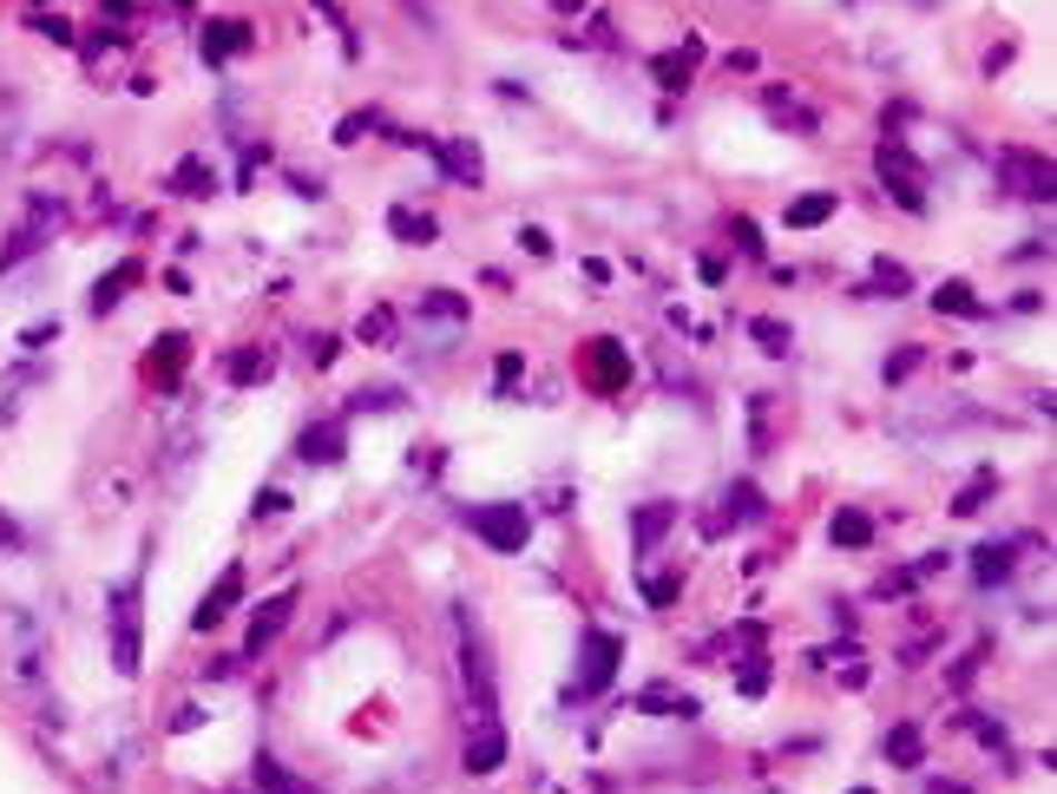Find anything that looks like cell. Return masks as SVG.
Returning a JSON list of instances; mask_svg holds the SVG:
<instances>
[{
	"instance_id": "6da1fadb",
	"label": "cell",
	"mask_w": 1057,
	"mask_h": 794,
	"mask_svg": "<svg viewBox=\"0 0 1057 794\" xmlns=\"http://www.w3.org/2000/svg\"><path fill=\"white\" fill-rule=\"evenodd\" d=\"M467 532H480L493 552H519V545L532 539V512H526V505H506V500L467 505Z\"/></svg>"
},
{
	"instance_id": "7a4b0ae2",
	"label": "cell",
	"mask_w": 1057,
	"mask_h": 794,
	"mask_svg": "<svg viewBox=\"0 0 1057 794\" xmlns=\"http://www.w3.org/2000/svg\"><path fill=\"white\" fill-rule=\"evenodd\" d=\"M618 656H625V644H618L611 631H585V650H578V683H571V696H598V690H611V676H618Z\"/></svg>"
},
{
	"instance_id": "3957f363",
	"label": "cell",
	"mask_w": 1057,
	"mask_h": 794,
	"mask_svg": "<svg viewBox=\"0 0 1057 794\" xmlns=\"http://www.w3.org/2000/svg\"><path fill=\"white\" fill-rule=\"evenodd\" d=\"M880 178H887V191H894L907 211H926V171L914 164V151H907L900 139L880 144Z\"/></svg>"
},
{
	"instance_id": "277c9868",
	"label": "cell",
	"mask_w": 1057,
	"mask_h": 794,
	"mask_svg": "<svg viewBox=\"0 0 1057 794\" xmlns=\"http://www.w3.org/2000/svg\"><path fill=\"white\" fill-rule=\"evenodd\" d=\"M499 762H506V728H499V716H473L467 742H460V768H467V775H493Z\"/></svg>"
},
{
	"instance_id": "5b68a950",
	"label": "cell",
	"mask_w": 1057,
	"mask_h": 794,
	"mask_svg": "<svg viewBox=\"0 0 1057 794\" xmlns=\"http://www.w3.org/2000/svg\"><path fill=\"white\" fill-rule=\"evenodd\" d=\"M998 164H1005L1011 198H1051V158H1038V151H1005Z\"/></svg>"
},
{
	"instance_id": "8992f818",
	"label": "cell",
	"mask_w": 1057,
	"mask_h": 794,
	"mask_svg": "<svg viewBox=\"0 0 1057 794\" xmlns=\"http://www.w3.org/2000/svg\"><path fill=\"white\" fill-rule=\"evenodd\" d=\"M289 611H296V591H277V597H263V604H257V617H250V656H257V650H270L282 637V624H289Z\"/></svg>"
},
{
	"instance_id": "52a82bcc",
	"label": "cell",
	"mask_w": 1057,
	"mask_h": 794,
	"mask_svg": "<svg viewBox=\"0 0 1057 794\" xmlns=\"http://www.w3.org/2000/svg\"><path fill=\"white\" fill-rule=\"evenodd\" d=\"M421 144L440 158L447 178H460V184H480V178H487V158H480L473 144H460V139H421Z\"/></svg>"
},
{
	"instance_id": "ba28073f",
	"label": "cell",
	"mask_w": 1057,
	"mask_h": 794,
	"mask_svg": "<svg viewBox=\"0 0 1057 794\" xmlns=\"http://www.w3.org/2000/svg\"><path fill=\"white\" fill-rule=\"evenodd\" d=\"M237 597H243V572L230 565V572H223V577H217V584H211V597H205V604L191 611V631H211V624H223Z\"/></svg>"
},
{
	"instance_id": "9c48e42d",
	"label": "cell",
	"mask_w": 1057,
	"mask_h": 794,
	"mask_svg": "<svg viewBox=\"0 0 1057 794\" xmlns=\"http://www.w3.org/2000/svg\"><path fill=\"white\" fill-rule=\"evenodd\" d=\"M637 710H644V716L690 722V716H697V696H690V690H677V683H650V690H637Z\"/></svg>"
},
{
	"instance_id": "30bf717a",
	"label": "cell",
	"mask_w": 1057,
	"mask_h": 794,
	"mask_svg": "<svg viewBox=\"0 0 1057 794\" xmlns=\"http://www.w3.org/2000/svg\"><path fill=\"white\" fill-rule=\"evenodd\" d=\"M296 453H302L309 466H336V460H342V421H316V428H302Z\"/></svg>"
},
{
	"instance_id": "8fae6325",
	"label": "cell",
	"mask_w": 1057,
	"mask_h": 794,
	"mask_svg": "<svg viewBox=\"0 0 1057 794\" xmlns=\"http://www.w3.org/2000/svg\"><path fill=\"white\" fill-rule=\"evenodd\" d=\"M749 519H762V493H756L749 480H736V486L722 493V512L709 519V532H729V525H749Z\"/></svg>"
},
{
	"instance_id": "7c38bea8",
	"label": "cell",
	"mask_w": 1057,
	"mask_h": 794,
	"mask_svg": "<svg viewBox=\"0 0 1057 794\" xmlns=\"http://www.w3.org/2000/svg\"><path fill=\"white\" fill-rule=\"evenodd\" d=\"M112 624H119V637H112V650H119V670H139V611H132V584L119 591V611H112Z\"/></svg>"
},
{
	"instance_id": "4fadbf2b",
	"label": "cell",
	"mask_w": 1057,
	"mask_h": 794,
	"mask_svg": "<svg viewBox=\"0 0 1057 794\" xmlns=\"http://www.w3.org/2000/svg\"><path fill=\"white\" fill-rule=\"evenodd\" d=\"M677 525V505H664V500H650V505H637V519H631V545L637 552H650L664 532Z\"/></svg>"
},
{
	"instance_id": "5bb4252c",
	"label": "cell",
	"mask_w": 1057,
	"mask_h": 794,
	"mask_svg": "<svg viewBox=\"0 0 1057 794\" xmlns=\"http://www.w3.org/2000/svg\"><path fill=\"white\" fill-rule=\"evenodd\" d=\"M250 47V27L243 20H211L205 27V60H230V53H243Z\"/></svg>"
},
{
	"instance_id": "9a60e30c",
	"label": "cell",
	"mask_w": 1057,
	"mask_h": 794,
	"mask_svg": "<svg viewBox=\"0 0 1057 794\" xmlns=\"http://www.w3.org/2000/svg\"><path fill=\"white\" fill-rule=\"evenodd\" d=\"M257 794H322V788H309L302 775H289L277 755H257Z\"/></svg>"
},
{
	"instance_id": "2e32d148",
	"label": "cell",
	"mask_w": 1057,
	"mask_h": 794,
	"mask_svg": "<svg viewBox=\"0 0 1057 794\" xmlns=\"http://www.w3.org/2000/svg\"><path fill=\"white\" fill-rule=\"evenodd\" d=\"M887 762H894V768H919V762H926V735H919L914 722L887 728Z\"/></svg>"
},
{
	"instance_id": "e0dca14e",
	"label": "cell",
	"mask_w": 1057,
	"mask_h": 794,
	"mask_svg": "<svg viewBox=\"0 0 1057 794\" xmlns=\"http://www.w3.org/2000/svg\"><path fill=\"white\" fill-rule=\"evenodd\" d=\"M828 532H835V545H847V552H860V545H867V539H874V519H867V512H860V505H841V512H835V525H828Z\"/></svg>"
},
{
	"instance_id": "ac0fdd59",
	"label": "cell",
	"mask_w": 1057,
	"mask_h": 794,
	"mask_svg": "<svg viewBox=\"0 0 1057 794\" xmlns=\"http://www.w3.org/2000/svg\"><path fill=\"white\" fill-rule=\"evenodd\" d=\"M178 374H185V335H164L158 355H151V381H158V388H178Z\"/></svg>"
},
{
	"instance_id": "d6986e66",
	"label": "cell",
	"mask_w": 1057,
	"mask_h": 794,
	"mask_svg": "<svg viewBox=\"0 0 1057 794\" xmlns=\"http://www.w3.org/2000/svg\"><path fill=\"white\" fill-rule=\"evenodd\" d=\"M835 217V191H815V198H795L788 204V230H815V223H828Z\"/></svg>"
},
{
	"instance_id": "ffe728a7",
	"label": "cell",
	"mask_w": 1057,
	"mask_h": 794,
	"mask_svg": "<svg viewBox=\"0 0 1057 794\" xmlns=\"http://www.w3.org/2000/svg\"><path fill=\"white\" fill-rule=\"evenodd\" d=\"M139 283V263H119V270H112V277H106V283L92 289V309H99V315H106V309H112V302H119V289H132Z\"/></svg>"
},
{
	"instance_id": "44dd1931",
	"label": "cell",
	"mask_w": 1057,
	"mask_h": 794,
	"mask_svg": "<svg viewBox=\"0 0 1057 794\" xmlns=\"http://www.w3.org/2000/svg\"><path fill=\"white\" fill-rule=\"evenodd\" d=\"M223 368H230V381H263V374H270V355H263V349H237Z\"/></svg>"
},
{
	"instance_id": "7402d4cb",
	"label": "cell",
	"mask_w": 1057,
	"mask_h": 794,
	"mask_svg": "<svg viewBox=\"0 0 1057 794\" xmlns=\"http://www.w3.org/2000/svg\"><path fill=\"white\" fill-rule=\"evenodd\" d=\"M973 572H979V584H998V577L1011 572V545H979V565H973Z\"/></svg>"
},
{
	"instance_id": "603a6c76",
	"label": "cell",
	"mask_w": 1057,
	"mask_h": 794,
	"mask_svg": "<svg viewBox=\"0 0 1057 794\" xmlns=\"http://www.w3.org/2000/svg\"><path fill=\"white\" fill-rule=\"evenodd\" d=\"M178 191H185V198H211V191H217V178L205 171V164H198V158H191V164L178 171Z\"/></svg>"
},
{
	"instance_id": "cb8c5ba5",
	"label": "cell",
	"mask_w": 1057,
	"mask_h": 794,
	"mask_svg": "<svg viewBox=\"0 0 1057 794\" xmlns=\"http://www.w3.org/2000/svg\"><path fill=\"white\" fill-rule=\"evenodd\" d=\"M933 302H939L946 315H979V302H973V289H966V283H946Z\"/></svg>"
},
{
	"instance_id": "d4e9b609",
	"label": "cell",
	"mask_w": 1057,
	"mask_h": 794,
	"mask_svg": "<svg viewBox=\"0 0 1057 794\" xmlns=\"http://www.w3.org/2000/svg\"><path fill=\"white\" fill-rule=\"evenodd\" d=\"M421 315H440V322H460V315H467V302H460V295H447V289H433V295H421Z\"/></svg>"
},
{
	"instance_id": "484cf974",
	"label": "cell",
	"mask_w": 1057,
	"mask_h": 794,
	"mask_svg": "<svg viewBox=\"0 0 1057 794\" xmlns=\"http://www.w3.org/2000/svg\"><path fill=\"white\" fill-rule=\"evenodd\" d=\"M756 342H762L769 355H788V329H781V322H769V315L756 322Z\"/></svg>"
},
{
	"instance_id": "4316f807",
	"label": "cell",
	"mask_w": 1057,
	"mask_h": 794,
	"mask_svg": "<svg viewBox=\"0 0 1057 794\" xmlns=\"http://www.w3.org/2000/svg\"><path fill=\"white\" fill-rule=\"evenodd\" d=\"M736 690H742V696H762V690H769V663L756 656V663H749V670L736 676Z\"/></svg>"
},
{
	"instance_id": "83f0119b",
	"label": "cell",
	"mask_w": 1057,
	"mask_h": 794,
	"mask_svg": "<svg viewBox=\"0 0 1057 794\" xmlns=\"http://www.w3.org/2000/svg\"><path fill=\"white\" fill-rule=\"evenodd\" d=\"M986 493H991V473H979V480H973V486L953 500V512H979V500H986Z\"/></svg>"
},
{
	"instance_id": "f1b7e54d",
	"label": "cell",
	"mask_w": 1057,
	"mask_h": 794,
	"mask_svg": "<svg viewBox=\"0 0 1057 794\" xmlns=\"http://www.w3.org/2000/svg\"><path fill=\"white\" fill-rule=\"evenodd\" d=\"M677 591H684L677 577H650V584H644V597H650V604H677Z\"/></svg>"
},
{
	"instance_id": "f546056e",
	"label": "cell",
	"mask_w": 1057,
	"mask_h": 794,
	"mask_svg": "<svg viewBox=\"0 0 1057 794\" xmlns=\"http://www.w3.org/2000/svg\"><path fill=\"white\" fill-rule=\"evenodd\" d=\"M395 237H433V223H427V217H408V211H395Z\"/></svg>"
},
{
	"instance_id": "4dcf8cb0",
	"label": "cell",
	"mask_w": 1057,
	"mask_h": 794,
	"mask_svg": "<svg viewBox=\"0 0 1057 794\" xmlns=\"http://www.w3.org/2000/svg\"><path fill=\"white\" fill-rule=\"evenodd\" d=\"M914 368H919V349H900V355L887 361V381H907Z\"/></svg>"
},
{
	"instance_id": "1f68e13d",
	"label": "cell",
	"mask_w": 1057,
	"mask_h": 794,
	"mask_svg": "<svg viewBox=\"0 0 1057 794\" xmlns=\"http://www.w3.org/2000/svg\"><path fill=\"white\" fill-rule=\"evenodd\" d=\"M874 277H880V289H894V295H907V270H900V263H880Z\"/></svg>"
},
{
	"instance_id": "d6a6232c",
	"label": "cell",
	"mask_w": 1057,
	"mask_h": 794,
	"mask_svg": "<svg viewBox=\"0 0 1057 794\" xmlns=\"http://www.w3.org/2000/svg\"><path fill=\"white\" fill-rule=\"evenodd\" d=\"M519 243H526L532 257H552V237H546V230H519Z\"/></svg>"
},
{
	"instance_id": "836d02e7",
	"label": "cell",
	"mask_w": 1057,
	"mask_h": 794,
	"mask_svg": "<svg viewBox=\"0 0 1057 794\" xmlns=\"http://www.w3.org/2000/svg\"><path fill=\"white\" fill-rule=\"evenodd\" d=\"M933 794H966L959 782H933Z\"/></svg>"
},
{
	"instance_id": "e575fe53",
	"label": "cell",
	"mask_w": 1057,
	"mask_h": 794,
	"mask_svg": "<svg viewBox=\"0 0 1057 794\" xmlns=\"http://www.w3.org/2000/svg\"><path fill=\"white\" fill-rule=\"evenodd\" d=\"M854 794H874V788H854Z\"/></svg>"
}]
</instances>
